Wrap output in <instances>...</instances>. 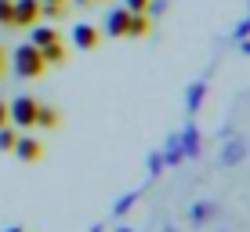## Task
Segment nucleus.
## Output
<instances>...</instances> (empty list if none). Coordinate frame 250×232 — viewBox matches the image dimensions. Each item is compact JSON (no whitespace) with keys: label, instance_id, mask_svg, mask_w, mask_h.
I'll use <instances>...</instances> for the list:
<instances>
[{"label":"nucleus","instance_id":"obj_10","mask_svg":"<svg viewBox=\"0 0 250 232\" xmlns=\"http://www.w3.org/2000/svg\"><path fill=\"white\" fill-rule=\"evenodd\" d=\"M29 29H33V40H29L33 47H44V44H51V40L58 37V33L51 29V25H29Z\"/></svg>","mask_w":250,"mask_h":232},{"label":"nucleus","instance_id":"obj_22","mask_svg":"<svg viewBox=\"0 0 250 232\" xmlns=\"http://www.w3.org/2000/svg\"><path fill=\"white\" fill-rule=\"evenodd\" d=\"M243 51H247V55H250V40H243Z\"/></svg>","mask_w":250,"mask_h":232},{"label":"nucleus","instance_id":"obj_5","mask_svg":"<svg viewBox=\"0 0 250 232\" xmlns=\"http://www.w3.org/2000/svg\"><path fill=\"white\" fill-rule=\"evenodd\" d=\"M73 44L80 51H94L102 44V33L94 29V25H76V29H73Z\"/></svg>","mask_w":250,"mask_h":232},{"label":"nucleus","instance_id":"obj_25","mask_svg":"<svg viewBox=\"0 0 250 232\" xmlns=\"http://www.w3.org/2000/svg\"><path fill=\"white\" fill-rule=\"evenodd\" d=\"M87 4H91V0H87Z\"/></svg>","mask_w":250,"mask_h":232},{"label":"nucleus","instance_id":"obj_24","mask_svg":"<svg viewBox=\"0 0 250 232\" xmlns=\"http://www.w3.org/2000/svg\"><path fill=\"white\" fill-rule=\"evenodd\" d=\"M47 4H65V0H47Z\"/></svg>","mask_w":250,"mask_h":232},{"label":"nucleus","instance_id":"obj_14","mask_svg":"<svg viewBox=\"0 0 250 232\" xmlns=\"http://www.w3.org/2000/svg\"><path fill=\"white\" fill-rule=\"evenodd\" d=\"M203 94H207V84H192V87H188V109H200V102H203Z\"/></svg>","mask_w":250,"mask_h":232},{"label":"nucleus","instance_id":"obj_13","mask_svg":"<svg viewBox=\"0 0 250 232\" xmlns=\"http://www.w3.org/2000/svg\"><path fill=\"white\" fill-rule=\"evenodd\" d=\"M182 152H188V156L200 152V134H196V127H188V131L182 134Z\"/></svg>","mask_w":250,"mask_h":232},{"label":"nucleus","instance_id":"obj_16","mask_svg":"<svg viewBox=\"0 0 250 232\" xmlns=\"http://www.w3.org/2000/svg\"><path fill=\"white\" fill-rule=\"evenodd\" d=\"M0 25L11 29V0H0Z\"/></svg>","mask_w":250,"mask_h":232},{"label":"nucleus","instance_id":"obj_6","mask_svg":"<svg viewBox=\"0 0 250 232\" xmlns=\"http://www.w3.org/2000/svg\"><path fill=\"white\" fill-rule=\"evenodd\" d=\"M127 22H131V11H127V7H116L105 19V33L109 37H127Z\"/></svg>","mask_w":250,"mask_h":232},{"label":"nucleus","instance_id":"obj_2","mask_svg":"<svg viewBox=\"0 0 250 232\" xmlns=\"http://www.w3.org/2000/svg\"><path fill=\"white\" fill-rule=\"evenodd\" d=\"M37 109H40V102L37 98H29V94H19V98H11L7 102V120H11L15 127H37Z\"/></svg>","mask_w":250,"mask_h":232},{"label":"nucleus","instance_id":"obj_3","mask_svg":"<svg viewBox=\"0 0 250 232\" xmlns=\"http://www.w3.org/2000/svg\"><path fill=\"white\" fill-rule=\"evenodd\" d=\"M40 22V0H11V29H29Z\"/></svg>","mask_w":250,"mask_h":232},{"label":"nucleus","instance_id":"obj_1","mask_svg":"<svg viewBox=\"0 0 250 232\" xmlns=\"http://www.w3.org/2000/svg\"><path fill=\"white\" fill-rule=\"evenodd\" d=\"M11 65H15V73H19L22 80H37V76L47 69V62L40 58V47H33V44H22L19 51H15Z\"/></svg>","mask_w":250,"mask_h":232},{"label":"nucleus","instance_id":"obj_21","mask_svg":"<svg viewBox=\"0 0 250 232\" xmlns=\"http://www.w3.org/2000/svg\"><path fill=\"white\" fill-rule=\"evenodd\" d=\"M4 124H11V120H7V105L0 102V127H4Z\"/></svg>","mask_w":250,"mask_h":232},{"label":"nucleus","instance_id":"obj_17","mask_svg":"<svg viewBox=\"0 0 250 232\" xmlns=\"http://www.w3.org/2000/svg\"><path fill=\"white\" fill-rule=\"evenodd\" d=\"M127 11H152V0H127Z\"/></svg>","mask_w":250,"mask_h":232},{"label":"nucleus","instance_id":"obj_23","mask_svg":"<svg viewBox=\"0 0 250 232\" xmlns=\"http://www.w3.org/2000/svg\"><path fill=\"white\" fill-rule=\"evenodd\" d=\"M7 232H25V229H19V225H15V229H7Z\"/></svg>","mask_w":250,"mask_h":232},{"label":"nucleus","instance_id":"obj_4","mask_svg":"<svg viewBox=\"0 0 250 232\" xmlns=\"http://www.w3.org/2000/svg\"><path fill=\"white\" fill-rule=\"evenodd\" d=\"M15 156H19L22 163H37L40 156H44V145L40 142H33V138H15Z\"/></svg>","mask_w":250,"mask_h":232},{"label":"nucleus","instance_id":"obj_18","mask_svg":"<svg viewBox=\"0 0 250 232\" xmlns=\"http://www.w3.org/2000/svg\"><path fill=\"white\" fill-rule=\"evenodd\" d=\"M247 37H250V19H247V22L236 29V40H247Z\"/></svg>","mask_w":250,"mask_h":232},{"label":"nucleus","instance_id":"obj_11","mask_svg":"<svg viewBox=\"0 0 250 232\" xmlns=\"http://www.w3.org/2000/svg\"><path fill=\"white\" fill-rule=\"evenodd\" d=\"M15 138H19L15 124H4V127H0V152H11V149H15Z\"/></svg>","mask_w":250,"mask_h":232},{"label":"nucleus","instance_id":"obj_9","mask_svg":"<svg viewBox=\"0 0 250 232\" xmlns=\"http://www.w3.org/2000/svg\"><path fill=\"white\" fill-rule=\"evenodd\" d=\"M58 124H62L58 109H51V105H40V109H37V127H44V131H55Z\"/></svg>","mask_w":250,"mask_h":232},{"label":"nucleus","instance_id":"obj_8","mask_svg":"<svg viewBox=\"0 0 250 232\" xmlns=\"http://www.w3.org/2000/svg\"><path fill=\"white\" fill-rule=\"evenodd\" d=\"M40 58H44V62L47 65H65V58H69V51H65V44H62V40H51V44H44V47H40Z\"/></svg>","mask_w":250,"mask_h":232},{"label":"nucleus","instance_id":"obj_7","mask_svg":"<svg viewBox=\"0 0 250 232\" xmlns=\"http://www.w3.org/2000/svg\"><path fill=\"white\" fill-rule=\"evenodd\" d=\"M149 29H152L149 11H131V22H127V37L142 40V37H149Z\"/></svg>","mask_w":250,"mask_h":232},{"label":"nucleus","instance_id":"obj_19","mask_svg":"<svg viewBox=\"0 0 250 232\" xmlns=\"http://www.w3.org/2000/svg\"><path fill=\"white\" fill-rule=\"evenodd\" d=\"M192 218H196V221H203V218H210V207H196V211H192Z\"/></svg>","mask_w":250,"mask_h":232},{"label":"nucleus","instance_id":"obj_15","mask_svg":"<svg viewBox=\"0 0 250 232\" xmlns=\"http://www.w3.org/2000/svg\"><path fill=\"white\" fill-rule=\"evenodd\" d=\"M182 156H185V152H182V145H178V138H174V142H170V149H167V156H163V163H178Z\"/></svg>","mask_w":250,"mask_h":232},{"label":"nucleus","instance_id":"obj_20","mask_svg":"<svg viewBox=\"0 0 250 232\" xmlns=\"http://www.w3.org/2000/svg\"><path fill=\"white\" fill-rule=\"evenodd\" d=\"M4 55H7V51L0 47V80H4V69H7V58H4Z\"/></svg>","mask_w":250,"mask_h":232},{"label":"nucleus","instance_id":"obj_12","mask_svg":"<svg viewBox=\"0 0 250 232\" xmlns=\"http://www.w3.org/2000/svg\"><path fill=\"white\" fill-rule=\"evenodd\" d=\"M65 15V4H47V0H40V19H47V22H58Z\"/></svg>","mask_w":250,"mask_h":232}]
</instances>
